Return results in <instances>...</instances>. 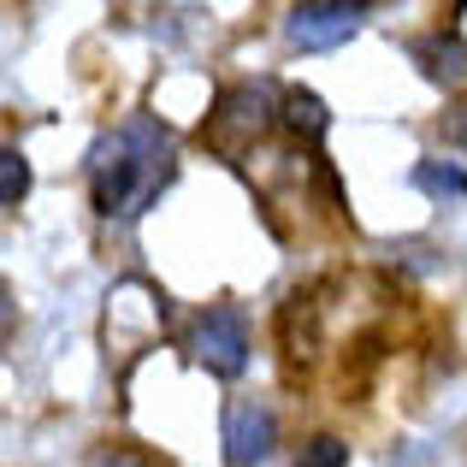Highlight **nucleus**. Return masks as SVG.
I'll use <instances>...</instances> for the list:
<instances>
[{
	"instance_id": "nucleus-1",
	"label": "nucleus",
	"mask_w": 467,
	"mask_h": 467,
	"mask_svg": "<svg viewBox=\"0 0 467 467\" xmlns=\"http://www.w3.org/2000/svg\"><path fill=\"white\" fill-rule=\"evenodd\" d=\"M89 178H95V207L119 219H137L171 183V137L154 119H130L113 137L89 149Z\"/></svg>"
},
{
	"instance_id": "nucleus-2",
	"label": "nucleus",
	"mask_w": 467,
	"mask_h": 467,
	"mask_svg": "<svg viewBox=\"0 0 467 467\" xmlns=\"http://www.w3.org/2000/svg\"><path fill=\"white\" fill-rule=\"evenodd\" d=\"M190 349H195V361H202L207 373L237 379L243 367H249V326H243L237 308H207L195 319V331H190Z\"/></svg>"
},
{
	"instance_id": "nucleus-3",
	"label": "nucleus",
	"mask_w": 467,
	"mask_h": 467,
	"mask_svg": "<svg viewBox=\"0 0 467 467\" xmlns=\"http://www.w3.org/2000/svg\"><path fill=\"white\" fill-rule=\"evenodd\" d=\"M361 18H367V6H349V0H308V6L290 12L285 30H290V42H296V47L326 54V47L349 42V36L361 30Z\"/></svg>"
},
{
	"instance_id": "nucleus-4",
	"label": "nucleus",
	"mask_w": 467,
	"mask_h": 467,
	"mask_svg": "<svg viewBox=\"0 0 467 467\" xmlns=\"http://www.w3.org/2000/svg\"><path fill=\"white\" fill-rule=\"evenodd\" d=\"M278 444V420L266 402H237V409L225 414V456L231 467H261L266 456H273Z\"/></svg>"
},
{
	"instance_id": "nucleus-5",
	"label": "nucleus",
	"mask_w": 467,
	"mask_h": 467,
	"mask_svg": "<svg viewBox=\"0 0 467 467\" xmlns=\"http://www.w3.org/2000/svg\"><path fill=\"white\" fill-rule=\"evenodd\" d=\"M414 59H426V78L432 83H456L462 78V66H467V54H462V42L456 36H426V42H414Z\"/></svg>"
},
{
	"instance_id": "nucleus-6",
	"label": "nucleus",
	"mask_w": 467,
	"mask_h": 467,
	"mask_svg": "<svg viewBox=\"0 0 467 467\" xmlns=\"http://www.w3.org/2000/svg\"><path fill=\"white\" fill-rule=\"evenodd\" d=\"M285 125L296 130V137H326L331 113H326V101H319L314 89H290L285 95Z\"/></svg>"
},
{
	"instance_id": "nucleus-7",
	"label": "nucleus",
	"mask_w": 467,
	"mask_h": 467,
	"mask_svg": "<svg viewBox=\"0 0 467 467\" xmlns=\"http://www.w3.org/2000/svg\"><path fill=\"white\" fill-rule=\"evenodd\" d=\"M24 195H30V160H24L18 149H6V154H0V202L18 207Z\"/></svg>"
},
{
	"instance_id": "nucleus-8",
	"label": "nucleus",
	"mask_w": 467,
	"mask_h": 467,
	"mask_svg": "<svg viewBox=\"0 0 467 467\" xmlns=\"http://www.w3.org/2000/svg\"><path fill=\"white\" fill-rule=\"evenodd\" d=\"M296 467H349V444H343V438H308Z\"/></svg>"
},
{
	"instance_id": "nucleus-9",
	"label": "nucleus",
	"mask_w": 467,
	"mask_h": 467,
	"mask_svg": "<svg viewBox=\"0 0 467 467\" xmlns=\"http://www.w3.org/2000/svg\"><path fill=\"white\" fill-rule=\"evenodd\" d=\"M414 178H420L426 190H456V195H467V171H450V166H420Z\"/></svg>"
}]
</instances>
